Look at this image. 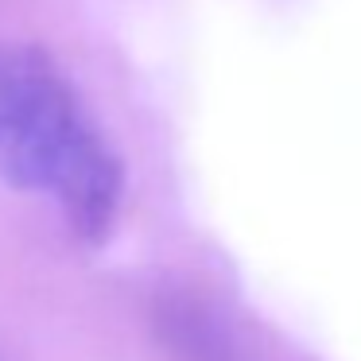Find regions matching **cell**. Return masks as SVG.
<instances>
[{"label": "cell", "mask_w": 361, "mask_h": 361, "mask_svg": "<svg viewBox=\"0 0 361 361\" xmlns=\"http://www.w3.org/2000/svg\"><path fill=\"white\" fill-rule=\"evenodd\" d=\"M0 179L51 198L82 241L113 233L121 159L63 71L32 47H0Z\"/></svg>", "instance_id": "1"}]
</instances>
